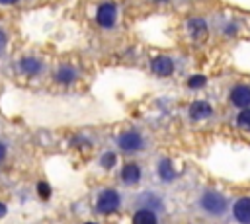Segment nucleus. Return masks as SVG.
<instances>
[{"instance_id": "nucleus-11", "label": "nucleus", "mask_w": 250, "mask_h": 224, "mask_svg": "<svg viewBox=\"0 0 250 224\" xmlns=\"http://www.w3.org/2000/svg\"><path fill=\"white\" fill-rule=\"evenodd\" d=\"M158 175L166 183H170V181L176 179V169H174V166H172L170 160H160V164H158Z\"/></svg>"}, {"instance_id": "nucleus-3", "label": "nucleus", "mask_w": 250, "mask_h": 224, "mask_svg": "<svg viewBox=\"0 0 250 224\" xmlns=\"http://www.w3.org/2000/svg\"><path fill=\"white\" fill-rule=\"evenodd\" d=\"M117 146L123 152H137L143 148V136L137 131H127L117 138Z\"/></svg>"}, {"instance_id": "nucleus-9", "label": "nucleus", "mask_w": 250, "mask_h": 224, "mask_svg": "<svg viewBox=\"0 0 250 224\" xmlns=\"http://www.w3.org/2000/svg\"><path fill=\"white\" fill-rule=\"evenodd\" d=\"M121 179H123V183H127V185L137 183V181L141 179V169H139V166H137V164H127V166H123V169H121Z\"/></svg>"}, {"instance_id": "nucleus-18", "label": "nucleus", "mask_w": 250, "mask_h": 224, "mask_svg": "<svg viewBox=\"0 0 250 224\" xmlns=\"http://www.w3.org/2000/svg\"><path fill=\"white\" fill-rule=\"evenodd\" d=\"M115 160H117V158H115L113 152H105V154L102 156V168H105V169H107V168H113V166H115Z\"/></svg>"}, {"instance_id": "nucleus-23", "label": "nucleus", "mask_w": 250, "mask_h": 224, "mask_svg": "<svg viewBox=\"0 0 250 224\" xmlns=\"http://www.w3.org/2000/svg\"><path fill=\"white\" fill-rule=\"evenodd\" d=\"M0 2H2V4H16L18 0H0Z\"/></svg>"}, {"instance_id": "nucleus-8", "label": "nucleus", "mask_w": 250, "mask_h": 224, "mask_svg": "<svg viewBox=\"0 0 250 224\" xmlns=\"http://www.w3.org/2000/svg\"><path fill=\"white\" fill-rule=\"evenodd\" d=\"M213 113V107L207 103V101H195L189 105V117L199 121V119H207L209 115Z\"/></svg>"}, {"instance_id": "nucleus-15", "label": "nucleus", "mask_w": 250, "mask_h": 224, "mask_svg": "<svg viewBox=\"0 0 250 224\" xmlns=\"http://www.w3.org/2000/svg\"><path fill=\"white\" fill-rule=\"evenodd\" d=\"M139 203H141V206L143 208H162V203H160V199L156 197V195H152V193H145L141 199H139Z\"/></svg>"}, {"instance_id": "nucleus-19", "label": "nucleus", "mask_w": 250, "mask_h": 224, "mask_svg": "<svg viewBox=\"0 0 250 224\" xmlns=\"http://www.w3.org/2000/svg\"><path fill=\"white\" fill-rule=\"evenodd\" d=\"M37 193H39L41 199H49V197H51V187H49L45 181H39V183H37Z\"/></svg>"}, {"instance_id": "nucleus-5", "label": "nucleus", "mask_w": 250, "mask_h": 224, "mask_svg": "<svg viewBox=\"0 0 250 224\" xmlns=\"http://www.w3.org/2000/svg\"><path fill=\"white\" fill-rule=\"evenodd\" d=\"M230 103L236 105V107H248L250 105V86L246 84H240V86H234L230 90Z\"/></svg>"}, {"instance_id": "nucleus-21", "label": "nucleus", "mask_w": 250, "mask_h": 224, "mask_svg": "<svg viewBox=\"0 0 250 224\" xmlns=\"http://www.w3.org/2000/svg\"><path fill=\"white\" fill-rule=\"evenodd\" d=\"M4 45H6V37H4V33L0 31V49H2Z\"/></svg>"}, {"instance_id": "nucleus-13", "label": "nucleus", "mask_w": 250, "mask_h": 224, "mask_svg": "<svg viewBox=\"0 0 250 224\" xmlns=\"http://www.w3.org/2000/svg\"><path fill=\"white\" fill-rule=\"evenodd\" d=\"M188 27H189V33L193 39H203L207 35V25L203 19H189Z\"/></svg>"}, {"instance_id": "nucleus-10", "label": "nucleus", "mask_w": 250, "mask_h": 224, "mask_svg": "<svg viewBox=\"0 0 250 224\" xmlns=\"http://www.w3.org/2000/svg\"><path fill=\"white\" fill-rule=\"evenodd\" d=\"M20 70H21L25 76H35V74L41 72V62H39L37 58H31V56L21 58V60H20Z\"/></svg>"}, {"instance_id": "nucleus-17", "label": "nucleus", "mask_w": 250, "mask_h": 224, "mask_svg": "<svg viewBox=\"0 0 250 224\" xmlns=\"http://www.w3.org/2000/svg\"><path fill=\"white\" fill-rule=\"evenodd\" d=\"M205 82H207L205 76H199V74H197V76H191V78L188 80V86H189L191 90H195V88H203Z\"/></svg>"}, {"instance_id": "nucleus-12", "label": "nucleus", "mask_w": 250, "mask_h": 224, "mask_svg": "<svg viewBox=\"0 0 250 224\" xmlns=\"http://www.w3.org/2000/svg\"><path fill=\"white\" fill-rule=\"evenodd\" d=\"M156 220H158V216H156V212L150 210V208H139V210L133 214V222H135V224H143V222L154 224Z\"/></svg>"}, {"instance_id": "nucleus-16", "label": "nucleus", "mask_w": 250, "mask_h": 224, "mask_svg": "<svg viewBox=\"0 0 250 224\" xmlns=\"http://www.w3.org/2000/svg\"><path fill=\"white\" fill-rule=\"evenodd\" d=\"M236 125H238L242 131L250 132V109H248V107H242V111H240L238 117H236Z\"/></svg>"}, {"instance_id": "nucleus-1", "label": "nucleus", "mask_w": 250, "mask_h": 224, "mask_svg": "<svg viewBox=\"0 0 250 224\" xmlns=\"http://www.w3.org/2000/svg\"><path fill=\"white\" fill-rule=\"evenodd\" d=\"M199 206L211 216H221L227 210V199L217 191H205L199 199Z\"/></svg>"}, {"instance_id": "nucleus-14", "label": "nucleus", "mask_w": 250, "mask_h": 224, "mask_svg": "<svg viewBox=\"0 0 250 224\" xmlns=\"http://www.w3.org/2000/svg\"><path fill=\"white\" fill-rule=\"evenodd\" d=\"M57 80L61 84H72L76 80V70L72 66H61L57 70Z\"/></svg>"}, {"instance_id": "nucleus-20", "label": "nucleus", "mask_w": 250, "mask_h": 224, "mask_svg": "<svg viewBox=\"0 0 250 224\" xmlns=\"http://www.w3.org/2000/svg\"><path fill=\"white\" fill-rule=\"evenodd\" d=\"M4 156H6V144H4V142H0V162L4 160Z\"/></svg>"}, {"instance_id": "nucleus-2", "label": "nucleus", "mask_w": 250, "mask_h": 224, "mask_svg": "<svg viewBox=\"0 0 250 224\" xmlns=\"http://www.w3.org/2000/svg\"><path fill=\"white\" fill-rule=\"evenodd\" d=\"M119 203H121V199H119L117 191H113V189H104V191L98 195L96 210H98L100 214H109V212H115V210L119 208Z\"/></svg>"}, {"instance_id": "nucleus-22", "label": "nucleus", "mask_w": 250, "mask_h": 224, "mask_svg": "<svg viewBox=\"0 0 250 224\" xmlns=\"http://www.w3.org/2000/svg\"><path fill=\"white\" fill-rule=\"evenodd\" d=\"M4 214H6V205L0 203V216H4Z\"/></svg>"}, {"instance_id": "nucleus-7", "label": "nucleus", "mask_w": 250, "mask_h": 224, "mask_svg": "<svg viewBox=\"0 0 250 224\" xmlns=\"http://www.w3.org/2000/svg\"><path fill=\"white\" fill-rule=\"evenodd\" d=\"M232 214L238 222H250V197H242L234 203Z\"/></svg>"}, {"instance_id": "nucleus-4", "label": "nucleus", "mask_w": 250, "mask_h": 224, "mask_svg": "<svg viewBox=\"0 0 250 224\" xmlns=\"http://www.w3.org/2000/svg\"><path fill=\"white\" fill-rule=\"evenodd\" d=\"M115 16H117V10L111 2H105L98 8V14H96V19L102 27H111L115 23Z\"/></svg>"}, {"instance_id": "nucleus-6", "label": "nucleus", "mask_w": 250, "mask_h": 224, "mask_svg": "<svg viewBox=\"0 0 250 224\" xmlns=\"http://www.w3.org/2000/svg\"><path fill=\"white\" fill-rule=\"evenodd\" d=\"M150 68H152V72H154L156 76H170V74L174 72V62H172V58H168V56H156V58L152 60Z\"/></svg>"}]
</instances>
